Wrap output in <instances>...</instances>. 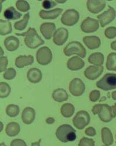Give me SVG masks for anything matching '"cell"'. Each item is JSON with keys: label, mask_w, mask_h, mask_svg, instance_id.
Wrapping results in <instances>:
<instances>
[{"label": "cell", "mask_w": 116, "mask_h": 146, "mask_svg": "<svg viewBox=\"0 0 116 146\" xmlns=\"http://www.w3.org/2000/svg\"><path fill=\"white\" fill-rule=\"evenodd\" d=\"M75 111L74 106L72 104L67 103L63 104L61 109V112L63 116L65 117H72Z\"/></svg>", "instance_id": "83f0119b"}, {"label": "cell", "mask_w": 116, "mask_h": 146, "mask_svg": "<svg viewBox=\"0 0 116 146\" xmlns=\"http://www.w3.org/2000/svg\"><path fill=\"white\" fill-rule=\"evenodd\" d=\"M104 35L105 36L109 39H111L116 37V28L115 27H109L105 31H104Z\"/></svg>", "instance_id": "d590c367"}, {"label": "cell", "mask_w": 116, "mask_h": 146, "mask_svg": "<svg viewBox=\"0 0 116 146\" xmlns=\"http://www.w3.org/2000/svg\"><path fill=\"white\" fill-rule=\"evenodd\" d=\"M67 66L69 70L72 71H77L82 69L84 67L85 63L82 59L76 56L72 57L68 60Z\"/></svg>", "instance_id": "e0dca14e"}, {"label": "cell", "mask_w": 116, "mask_h": 146, "mask_svg": "<svg viewBox=\"0 0 116 146\" xmlns=\"http://www.w3.org/2000/svg\"><path fill=\"white\" fill-rule=\"evenodd\" d=\"M55 120L53 117H48L47 119H46V123H48L49 125L53 124L55 122Z\"/></svg>", "instance_id": "ee69618b"}, {"label": "cell", "mask_w": 116, "mask_h": 146, "mask_svg": "<svg viewBox=\"0 0 116 146\" xmlns=\"http://www.w3.org/2000/svg\"><path fill=\"white\" fill-rule=\"evenodd\" d=\"M4 17L8 20H16L20 18L22 14L18 12L14 7H10L4 12Z\"/></svg>", "instance_id": "484cf974"}, {"label": "cell", "mask_w": 116, "mask_h": 146, "mask_svg": "<svg viewBox=\"0 0 116 146\" xmlns=\"http://www.w3.org/2000/svg\"><path fill=\"white\" fill-rule=\"evenodd\" d=\"M11 91V88L9 85L4 82H0V97L1 98H7Z\"/></svg>", "instance_id": "1f68e13d"}, {"label": "cell", "mask_w": 116, "mask_h": 146, "mask_svg": "<svg viewBox=\"0 0 116 146\" xmlns=\"http://www.w3.org/2000/svg\"><path fill=\"white\" fill-rule=\"evenodd\" d=\"M87 5L90 13L92 14H98L105 8L106 2L104 1L89 0L87 3Z\"/></svg>", "instance_id": "5bb4252c"}, {"label": "cell", "mask_w": 116, "mask_h": 146, "mask_svg": "<svg viewBox=\"0 0 116 146\" xmlns=\"http://www.w3.org/2000/svg\"><path fill=\"white\" fill-rule=\"evenodd\" d=\"M37 62L41 65H47L52 60V54L50 48L46 46L39 48L36 54Z\"/></svg>", "instance_id": "ba28073f"}, {"label": "cell", "mask_w": 116, "mask_h": 146, "mask_svg": "<svg viewBox=\"0 0 116 146\" xmlns=\"http://www.w3.org/2000/svg\"><path fill=\"white\" fill-rule=\"evenodd\" d=\"M10 146H27L26 142L22 139H15L11 141Z\"/></svg>", "instance_id": "ab89813d"}, {"label": "cell", "mask_w": 116, "mask_h": 146, "mask_svg": "<svg viewBox=\"0 0 116 146\" xmlns=\"http://www.w3.org/2000/svg\"><path fill=\"white\" fill-rule=\"evenodd\" d=\"M110 46H111V49H113V50L116 51V40L113 42L111 43Z\"/></svg>", "instance_id": "bcb514c9"}, {"label": "cell", "mask_w": 116, "mask_h": 146, "mask_svg": "<svg viewBox=\"0 0 116 146\" xmlns=\"http://www.w3.org/2000/svg\"><path fill=\"white\" fill-rule=\"evenodd\" d=\"M103 71L102 66H91L88 67L84 72L85 77L90 80H96L100 76Z\"/></svg>", "instance_id": "7c38bea8"}, {"label": "cell", "mask_w": 116, "mask_h": 146, "mask_svg": "<svg viewBox=\"0 0 116 146\" xmlns=\"http://www.w3.org/2000/svg\"><path fill=\"white\" fill-rule=\"evenodd\" d=\"M36 118V111L30 107L26 108L22 114V119L23 123L26 125L31 124Z\"/></svg>", "instance_id": "2e32d148"}, {"label": "cell", "mask_w": 116, "mask_h": 146, "mask_svg": "<svg viewBox=\"0 0 116 146\" xmlns=\"http://www.w3.org/2000/svg\"><path fill=\"white\" fill-rule=\"evenodd\" d=\"M102 108H103V104H96L93 107L92 109V112L93 113H94V115L99 114L101 112Z\"/></svg>", "instance_id": "b9f144b4"}, {"label": "cell", "mask_w": 116, "mask_h": 146, "mask_svg": "<svg viewBox=\"0 0 116 146\" xmlns=\"http://www.w3.org/2000/svg\"><path fill=\"white\" fill-rule=\"evenodd\" d=\"M41 139H40L38 141L32 143L31 146H40V144H41Z\"/></svg>", "instance_id": "f6af8a7d"}, {"label": "cell", "mask_w": 116, "mask_h": 146, "mask_svg": "<svg viewBox=\"0 0 116 146\" xmlns=\"http://www.w3.org/2000/svg\"><path fill=\"white\" fill-rule=\"evenodd\" d=\"M99 117L104 123H109L116 116V104L112 106L107 104H103L101 112L98 114Z\"/></svg>", "instance_id": "8992f818"}, {"label": "cell", "mask_w": 116, "mask_h": 146, "mask_svg": "<svg viewBox=\"0 0 116 146\" xmlns=\"http://www.w3.org/2000/svg\"><path fill=\"white\" fill-rule=\"evenodd\" d=\"M16 35L17 36L25 37V44L30 48H36L37 47L44 44V41L41 38L34 28H30L28 31L25 33H16Z\"/></svg>", "instance_id": "6da1fadb"}, {"label": "cell", "mask_w": 116, "mask_h": 146, "mask_svg": "<svg viewBox=\"0 0 116 146\" xmlns=\"http://www.w3.org/2000/svg\"><path fill=\"white\" fill-rule=\"evenodd\" d=\"M62 11L63 9L61 8H56L51 11L41 10L39 15L43 19H55L61 15Z\"/></svg>", "instance_id": "ac0fdd59"}, {"label": "cell", "mask_w": 116, "mask_h": 146, "mask_svg": "<svg viewBox=\"0 0 116 146\" xmlns=\"http://www.w3.org/2000/svg\"><path fill=\"white\" fill-rule=\"evenodd\" d=\"M20 112L19 108L18 105L10 104L8 105L6 109V113L9 117H14L17 116Z\"/></svg>", "instance_id": "d6a6232c"}, {"label": "cell", "mask_w": 116, "mask_h": 146, "mask_svg": "<svg viewBox=\"0 0 116 146\" xmlns=\"http://www.w3.org/2000/svg\"><path fill=\"white\" fill-rule=\"evenodd\" d=\"M56 3H61V4H63V3H65L67 1H65V0H64V1H57H57H55Z\"/></svg>", "instance_id": "c3c4849f"}, {"label": "cell", "mask_w": 116, "mask_h": 146, "mask_svg": "<svg viewBox=\"0 0 116 146\" xmlns=\"http://www.w3.org/2000/svg\"><path fill=\"white\" fill-rule=\"evenodd\" d=\"M76 130L69 125H63L58 127L55 135L57 139L62 143L73 141L76 138Z\"/></svg>", "instance_id": "7a4b0ae2"}, {"label": "cell", "mask_w": 116, "mask_h": 146, "mask_svg": "<svg viewBox=\"0 0 116 146\" xmlns=\"http://www.w3.org/2000/svg\"><path fill=\"white\" fill-rule=\"evenodd\" d=\"M68 37V31L65 28H60L55 32L53 41L55 44L62 46L67 41Z\"/></svg>", "instance_id": "4fadbf2b"}, {"label": "cell", "mask_w": 116, "mask_h": 146, "mask_svg": "<svg viewBox=\"0 0 116 146\" xmlns=\"http://www.w3.org/2000/svg\"><path fill=\"white\" fill-rule=\"evenodd\" d=\"M12 32L11 23L8 21L0 20V35H7Z\"/></svg>", "instance_id": "f1b7e54d"}, {"label": "cell", "mask_w": 116, "mask_h": 146, "mask_svg": "<svg viewBox=\"0 0 116 146\" xmlns=\"http://www.w3.org/2000/svg\"><path fill=\"white\" fill-rule=\"evenodd\" d=\"M99 28L98 20L91 18H87L82 22L81 29L85 33H92L96 32Z\"/></svg>", "instance_id": "8fae6325"}, {"label": "cell", "mask_w": 116, "mask_h": 146, "mask_svg": "<svg viewBox=\"0 0 116 146\" xmlns=\"http://www.w3.org/2000/svg\"><path fill=\"white\" fill-rule=\"evenodd\" d=\"M90 120V115L87 112L81 111L78 112L73 118V123L77 129L82 130L89 125Z\"/></svg>", "instance_id": "5b68a950"}, {"label": "cell", "mask_w": 116, "mask_h": 146, "mask_svg": "<svg viewBox=\"0 0 116 146\" xmlns=\"http://www.w3.org/2000/svg\"><path fill=\"white\" fill-rule=\"evenodd\" d=\"M20 130V125L16 122H10L7 126L5 132L9 137H14L17 136Z\"/></svg>", "instance_id": "d4e9b609"}, {"label": "cell", "mask_w": 116, "mask_h": 146, "mask_svg": "<svg viewBox=\"0 0 116 146\" xmlns=\"http://www.w3.org/2000/svg\"><path fill=\"white\" fill-rule=\"evenodd\" d=\"M53 99L58 102H62L68 100V95L67 92L62 88L55 90L52 93Z\"/></svg>", "instance_id": "cb8c5ba5"}, {"label": "cell", "mask_w": 116, "mask_h": 146, "mask_svg": "<svg viewBox=\"0 0 116 146\" xmlns=\"http://www.w3.org/2000/svg\"><path fill=\"white\" fill-rule=\"evenodd\" d=\"M80 18V15L78 11L71 9L65 11L61 18V22L65 25L72 27L78 22Z\"/></svg>", "instance_id": "52a82bcc"}, {"label": "cell", "mask_w": 116, "mask_h": 146, "mask_svg": "<svg viewBox=\"0 0 116 146\" xmlns=\"http://www.w3.org/2000/svg\"><path fill=\"white\" fill-rule=\"evenodd\" d=\"M102 140L106 146H110L113 143L112 133L108 127H103L101 131Z\"/></svg>", "instance_id": "603a6c76"}, {"label": "cell", "mask_w": 116, "mask_h": 146, "mask_svg": "<svg viewBox=\"0 0 116 146\" xmlns=\"http://www.w3.org/2000/svg\"><path fill=\"white\" fill-rule=\"evenodd\" d=\"M56 29V26L53 23L46 22L42 23L40 27V32L44 37L47 40L50 39Z\"/></svg>", "instance_id": "9a60e30c"}, {"label": "cell", "mask_w": 116, "mask_h": 146, "mask_svg": "<svg viewBox=\"0 0 116 146\" xmlns=\"http://www.w3.org/2000/svg\"><path fill=\"white\" fill-rule=\"evenodd\" d=\"M85 133L86 135L88 136H91V137H93L96 135V130L94 128H93L92 127H88L85 131Z\"/></svg>", "instance_id": "7bdbcfd3"}, {"label": "cell", "mask_w": 116, "mask_h": 146, "mask_svg": "<svg viewBox=\"0 0 116 146\" xmlns=\"http://www.w3.org/2000/svg\"><path fill=\"white\" fill-rule=\"evenodd\" d=\"M16 6L18 9L22 12L28 11L30 8L29 4L26 1H23V0L17 1L16 3Z\"/></svg>", "instance_id": "836d02e7"}, {"label": "cell", "mask_w": 116, "mask_h": 146, "mask_svg": "<svg viewBox=\"0 0 116 146\" xmlns=\"http://www.w3.org/2000/svg\"><path fill=\"white\" fill-rule=\"evenodd\" d=\"M115 16L116 12L115 9L109 5V9L102 14L98 15L97 18L100 23L101 27L103 28L111 23L115 19Z\"/></svg>", "instance_id": "30bf717a"}, {"label": "cell", "mask_w": 116, "mask_h": 146, "mask_svg": "<svg viewBox=\"0 0 116 146\" xmlns=\"http://www.w3.org/2000/svg\"><path fill=\"white\" fill-rule=\"evenodd\" d=\"M83 42L91 50L96 49L100 46L101 44L100 39L96 36H85L83 38Z\"/></svg>", "instance_id": "d6986e66"}, {"label": "cell", "mask_w": 116, "mask_h": 146, "mask_svg": "<svg viewBox=\"0 0 116 146\" xmlns=\"http://www.w3.org/2000/svg\"><path fill=\"white\" fill-rule=\"evenodd\" d=\"M85 90V84L80 78H74L69 84V91L75 96L82 95Z\"/></svg>", "instance_id": "9c48e42d"}, {"label": "cell", "mask_w": 116, "mask_h": 146, "mask_svg": "<svg viewBox=\"0 0 116 146\" xmlns=\"http://www.w3.org/2000/svg\"><path fill=\"white\" fill-rule=\"evenodd\" d=\"M8 65V58L7 57H0V72H3L7 69Z\"/></svg>", "instance_id": "f35d334b"}, {"label": "cell", "mask_w": 116, "mask_h": 146, "mask_svg": "<svg viewBox=\"0 0 116 146\" xmlns=\"http://www.w3.org/2000/svg\"><path fill=\"white\" fill-rule=\"evenodd\" d=\"M64 54L66 56H70L73 54H77L80 57L84 58L87 52L83 44L78 42H70L64 48Z\"/></svg>", "instance_id": "277c9868"}, {"label": "cell", "mask_w": 116, "mask_h": 146, "mask_svg": "<svg viewBox=\"0 0 116 146\" xmlns=\"http://www.w3.org/2000/svg\"><path fill=\"white\" fill-rule=\"evenodd\" d=\"M34 63V57L31 55L20 56L16 58L15 65L19 68H22Z\"/></svg>", "instance_id": "7402d4cb"}, {"label": "cell", "mask_w": 116, "mask_h": 146, "mask_svg": "<svg viewBox=\"0 0 116 146\" xmlns=\"http://www.w3.org/2000/svg\"><path fill=\"white\" fill-rule=\"evenodd\" d=\"M106 68L109 71H116V53H110L107 58Z\"/></svg>", "instance_id": "f546056e"}, {"label": "cell", "mask_w": 116, "mask_h": 146, "mask_svg": "<svg viewBox=\"0 0 116 146\" xmlns=\"http://www.w3.org/2000/svg\"><path fill=\"white\" fill-rule=\"evenodd\" d=\"M111 96H112V98L114 100H116V91L113 92Z\"/></svg>", "instance_id": "7dc6e473"}, {"label": "cell", "mask_w": 116, "mask_h": 146, "mask_svg": "<svg viewBox=\"0 0 116 146\" xmlns=\"http://www.w3.org/2000/svg\"><path fill=\"white\" fill-rule=\"evenodd\" d=\"M16 76V70L13 68H8L4 74V78L7 80H13Z\"/></svg>", "instance_id": "e575fe53"}, {"label": "cell", "mask_w": 116, "mask_h": 146, "mask_svg": "<svg viewBox=\"0 0 116 146\" xmlns=\"http://www.w3.org/2000/svg\"><path fill=\"white\" fill-rule=\"evenodd\" d=\"M96 86L98 88L106 91L116 89V74H106L96 82Z\"/></svg>", "instance_id": "3957f363"}, {"label": "cell", "mask_w": 116, "mask_h": 146, "mask_svg": "<svg viewBox=\"0 0 116 146\" xmlns=\"http://www.w3.org/2000/svg\"><path fill=\"white\" fill-rule=\"evenodd\" d=\"M56 5V3L53 1H44L42 7L45 9H50Z\"/></svg>", "instance_id": "60d3db41"}, {"label": "cell", "mask_w": 116, "mask_h": 146, "mask_svg": "<svg viewBox=\"0 0 116 146\" xmlns=\"http://www.w3.org/2000/svg\"><path fill=\"white\" fill-rule=\"evenodd\" d=\"M27 77L28 80L30 82L36 84L40 82L42 77V74L39 69L37 68H33L30 69L27 72Z\"/></svg>", "instance_id": "44dd1931"}, {"label": "cell", "mask_w": 116, "mask_h": 146, "mask_svg": "<svg viewBox=\"0 0 116 146\" xmlns=\"http://www.w3.org/2000/svg\"><path fill=\"white\" fill-rule=\"evenodd\" d=\"M78 146H95V141L92 139L84 137L81 139Z\"/></svg>", "instance_id": "8d00e7d4"}, {"label": "cell", "mask_w": 116, "mask_h": 146, "mask_svg": "<svg viewBox=\"0 0 116 146\" xmlns=\"http://www.w3.org/2000/svg\"><path fill=\"white\" fill-rule=\"evenodd\" d=\"M1 57H3L2 56L3 55L4 52H3V48H2V47H1Z\"/></svg>", "instance_id": "681fc988"}, {"label": "cell", "mask_w": 116, "mask_h": 146, "mask_svg": "<svg viewBox=\"0 0 116 146\" xmlns=\"http://www.w3.org/2000/svg\"><path fill=\"white\" fill-rule=\"evenodd\" d=\"M100 96V92L98 90H94L92 91L89 94V100L91 101L95 102L99 100Z\"/></svg>", "instance_id": "74e56055"}, {"label": "cell", "mask_w": 116, "mask_h": 146, "mask_svg": "<svg viewBox=\"0 0 116 146\" xmlns=\"http://www.w3.org/2000/svg\"><path fill=\"white\" fill-rule=\"evenodd\" d=\"M88 62L91 64L96 66H102L104 62V56L99 52L94 53L90 55L88 58Z\"/></svg>", "instance_id": "4316f807"}, {"label": "cell", "mask_w": 116, "mask_h": 146, "mask_svg": "<svg viewBox=\"0 0 116 146\" xmlns=\"http://www.w3.org/2000/svg\"><path fill=\"white\" fill-rule=\"evenodd\" d=\"M0 146H7L4 143H1V144H0Z\"/></svg>", "instance_id": "816d5d0a"}, {"label": "cell", "mask_w": 116, "mask_h": 146, "mask_svg": "<svg viewBox=\"0 0 116 146\" xmlns=\"http://www.w3.org/2000/svg\"><path fill=\"white\" fill-rule=\"evenodd\" d=\"M1 130H0V131H2V130L3 129V124L2 122H1Z\"/></svg>", "instance_id": "f907efd6"}, {"label": "cell", "mask_w": 116, "mask_h": 146, "mask_svg": "<svg viewBox=\"0 0 116 146\" xmlns=\"http://www.w3.org/2000/svg\"><path fill=\"white\" fill-rule=\"evenodd\" d=\"M4 46L8 51H15L19 46V40L14 36H8L4 40Z\"/></svg>", "instance_id": "ffe728a7"}, {"label": "cell", "mask_w": 116, "mask_h": 146, "mask_svg": "<svg viewBox=\"0 0 116 146\" xmlns=\"http://www.w3.org/2000/svg\"><path fill=\"white\" fill-rule=\"evenodd\" d=\"M30 18V14L29 13H27L25 15L23 18L20 21L16 22L15 25H14V28L15 29L18 31H23L26 29L27 23L29 22Z\"/></svg>", "instance_id": "4dcf8cb0"}]
</instances>
